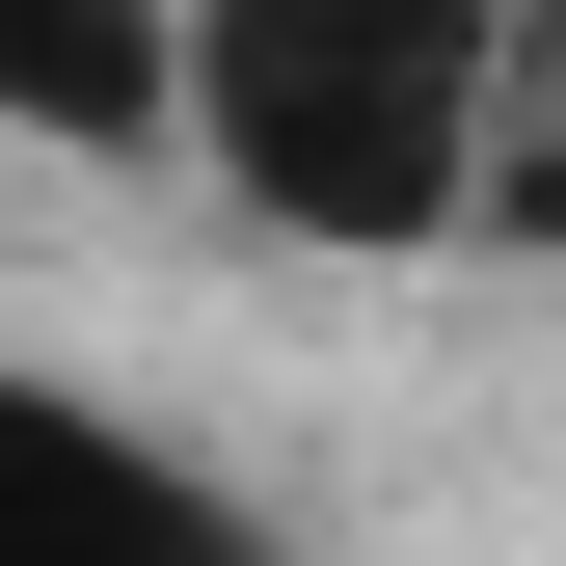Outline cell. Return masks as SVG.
Listing matches in <instances>:
<instances>
[{
    "mask_svg": "<svg viewBox=\"0 0 566 566\" xmlns=\"http://www.w3.org/2000/svg\"><path fill=\"white\" fill-rule=\"evenodd\" d=\"M566 0H189V163L270 243H485Z\"/></svg>",
    "mask_w": 566,
    "mask_h": 566,
    "instance_id": "cell-1",
    "label": "cell"
},
{
    "mask_svg": "<svg viewBox=\"0 0 566 566\" xmlns=\"http://www.w3.org/2000/svg\"><path fill=\"white\" fill-rule=\"evenodd\" d=\"M0 566H270V513L189 432H135V405H82V378L0 350Z\"/></svg>",
    "mask_w": 566,
    "mask_h": 566,
    "instance_id": "cell-2",
    "label": "cell"
},
{
    "mask_svg": "<svg viewBox=\"0 0 566 566\" xmlns=\"http://www.w3.org/2000/svg\"><path fill=\"white\" fill-rule=\"evenodd\" d=\"M0 135L163 163V135H189V0H0Z\"/></svg>",
    "mask_w": 566,
    "mask_h": 566,
    "instance_id": "cell-3",
    "label": "cell"
}]
</instances>
